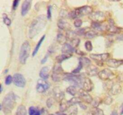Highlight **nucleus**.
<instances>
[{"mask_svg": "<svg viewBox=\"0 0 123 115\" xmlns=\"http://www.w3.org/2000/svg\"><path fill=\"white\" fill-rule=\"evenodd\" d=\"M47 19L44 15H40L32 20L28 31V37L30 39H32L44 28L47 24Z\"/></svg>", "mask_w": 123, "mask_h": 115, "instance_id": "obj_1", "label": "nucleus"}, {"mask_svg": "<svg viewBox=\"0 0 123 115\" xmlns=\"http://www.w3.org/2000/svg\"><path fill=\"white\" fill-rule=\"evenodd\" d=\"M16 95L13 92H10L4 97L1 105L2 106V111L5 115H10L11 114L16 105Z\"/></svg>", "mask_w": 123, "mask_h": 115, "instance_id": "obj_2", "label": "nucleus"}, {"mask_svg": "<svg viewBox=\"0 0 123 115\" xmlns=\"http://www.w3.org/2000/svg\"><path fill=\"white\" fill-rule=\"evenodd\" d=\"M31 51L30 44L28 41L23 42L20 47V52L19 55V60L21 64H24L26 63V60L29 57Z\"/></svg>", "mask_w": 123, "mask_h": 115, "instance_id": "obj_3", "label": "nucleus"}, {"mask_svg": "<svg viewBox=\"0 0 123 115\" xmlns=\"http://www.w3.org/2000/svg\"><path fill=\"white\" fill-rule=\"evenodd\" d=\"M84 78L81 75H76L73 73H67L64 76V80L68 82L75 87L80 88L82 87Z\"/></svg>", "mask_w": 123, "mask_h": 115, "instance_id": "obj_4", "label": "nucleus"}, {"mask_svg": "<svg viewBox=\"0 0 123 115\" xmlns=\"http://www.w3.org/2000/svg\"><path fill=\"white\" fill-rule=\"evenodd\" d=\"M104 88L108 91L110 95H117L121 93V87L119 82H115L114 81H107L104 85Z\"/></svg>", "mask_w": 123, "mask_h": 115, "instance_id": "obj_5", "label": "nucleus"}, {"mask_svg": "<svg viewBox=\"0 0 123 115\" xmlns=\"http://www.w3.org/2000/svg\"><path fill=\"white\" fill-rule=\"evenodd\" d=\"M110 54L109 53H103V54H91L90 55V57L91 59L95 61L97 65L99 66H103V62L108 61L109 58Z\"/></svg>", "mask_w": 123, "mask_h": 115, "instance_id": "obj_6", "label": "nucleus"}, {"mask_svg": "<svg viewBox=\"0 0 123 115\" xmlns=\"http://www.w3.org/2000/svg\"><path fill=\"white\" fill-rule=\"evenodd\" d=\"M98 76L101 80L104 81H112L115 78V74L109 69H105L101 70L98 73Z\"/></svg>", "mask_w": 123, "mask_h": 115, "instance_id": "obj_7", "label": "nucleus"}, {"mask_svg": "<svg viewBox=\"0 0 123 115\" xmlns=\"http://www.w3.org/2000/svg\"><path fill=\"white\" fill-rule=\"evenodd\" d=\"M13 83L16 87L19 88H24L26 85V80L22 74L16 73L13 76Z\"/></svg>", "mask_w": 123, "mask_h": 115, "instance_id": "obj_8", "label": "nucleus"}, {"mask_svg": "<svg viewBox=\"0 0 123 115\" xmlns=\"http://www.w3.org/2000/svg\"><path fill=\"white\" fill-rule=\"evenodd\" d=\"M90 18L92 20V21L102 23L105 21L106 15L102 11H97L92 12L90 15Z\"/></svg>", "mask_w": 123, "mask_h": 115, "instance_id": "obj_9", "label": "nucleus"}, {"mask_svg": "<svg viewBox=\"0 0 123 115\" xmlns=\"http://www.w3.org/2000/svg\"><path fill=\"white\" fill-rule=\"evenodd\" d=\"M49 86H50V85L47 81L42 79H40L37 81L36 90L38 93H43L49 89Z\"/></svg>", "mask_w": 123, "mask_h": 115, "instance_id": "obj_10", "label": "nucleus"}, {"mask_svg": "<svg viewBox=\"0 0 123 115\" xmlns=\"http://www.w3.org/2000/svg\"><path fill=\"white\" fill-rule=\"evenodd\" d=\"M79 97L81 99L82 102L85 103L91 104L92 102V97L91 95L88 93V92L86 91L84 89H80L79 91Z\"/></svg>", "mask_w": 123, "mask_h": 115, "instance_id": "obj_11", "label": "nucleus"}, {"mask_svg": "<svg viewBox=\"0 0 123 115\" xmlns=\"http://www.w3.org/2000/svg\"><path fill=\"white\" fill-rule=\"evenodd\" d=\"M53 94H54V99L57 102L61 103L63 99H64L65 94L63 91L58 87H54L53 89Z\"/></svg>", "mask_w": 123, "mask_h": 115, "instance_id": "obj_12", "label": "nucleus"}, {"mask_svg": "<svg viewBox=\"0 0 123 115\" xmlns=\"http://www.w3.org/2000/svg\"><path fill=\"white\" fill-rule=\"evenodd\" d=\"M123 64V60H117L109 58L106 62V65L111 68L117 69Z\"/></svg>", "mask_w": 123, "mask_h": 115, "instance_id": "obj_13", "label": "nucleus"}, {"mask_svg": "<svg viewBox=\"0 0 123 115\" xmlns=\"http://www.w3.org/2000/svg\"><path fill=\"white\" fill-rule=\"evenodd\" d=\"M82 87L84 90L87 92H90L93 89L94 84L92 83V81L88 78L84 77L83 79Z\"/></svg>", "mask_w": 123, "mask_h": 115, "instance_id": "obj_14", "label": "nucleus"}, {"mask_svg": "<svg viewBox=\"0 0 123 115\" xmlns=\"http://www.w3.org/2000/svg\"><path fill=\"white\" fill-rule=\"evenodd\" d=\"M108 23H109V25L106 26V29L109 32L112 33H118L120 32L121 29L115 26V22H114L113 19H109V20H108Z\"/></svg>", "mask_w": 123, "mask_h": 115, "instance_id": "obj_15", "label": "nucleus"}, {"mask_svg": "<svg viewBox=\"0 0 123 115\" xmlns=\"http://www.w3.org/2000/svg\"><path fill=\"white\" fill-rule=\"evenodd\" d=\"M31 3L32 1L30 0H25L23 2L21 7V15L22 16H25L28 13L30 10L31 9Z\"/></svg>", "mask_w": 123, "mask_h": 115, "instance_id": "obj_16", "label": "nucleus"}, {"mask_svg": "<svg viewBox=\"0 0 123 115\" xmlns=\"http://www.w3.org/2000/svg\"><path fill=\"white\" fill-rule=\"evenodd\" d=\"M86 74L90 76H94L98 75V73L100 72L98 70V68L92 64H91L88 67L86 68Z\"/></svg>", "mask_w": 123, "mask_h": 115, "instance_id": "obj_17", "label": "nucleus"}, {"mask_svg": "<svg viewBox=\"0 0 123 115\" xmlns=\"http://www.w3.org/2000/svg\"><path fill=\"white\" fill-rule=\"evenodd\" d=\"M57 26L60 29L68 31L71 30L70 25L64 19H60L57 23Z\"/></svg>", "mask_w": 123, "mask_h": 115, "instance_id": "obj_18", "label": "nucleus"}, {"mask_svg": "<svg viewBox=\"0 0 123 115\" xmlns=\"http://www.w3.org/2000/svg\"><path fill=\"white\" fill-rule=\"evenodd\" d=\"M76 49H74L73 47L70 44L66 43L64 45H62V47L61 48V52L63 54H72L73 52L75 51Z\"/></svg>", "mask_w": 123, "mask_h": 115, "instance_id": "obj_19", "label": "nucleus"}, {"mask_svg": "<svg viewBox=\"0 0 123 115\" xmlns=\"http://www.w3.org/2000/svg\"><path fill=\"white\" fill-rule=\"evenodd\" d=\"M49 68L48 66H44L42 68L39 73V76L42 79L46 80L49 78Z\"/></svg>", "mask_w": 123, "mask_h": 115, "instance_id": "obj_20", "label": "nucleus"}, {"mask_svg": "<svg viewBox=\"0 0 123 115\" xmlns=\"http://www.w3.org/2000/svg\"><path fill=\"white\" fill-rule=\"evenodd\" d=\"M71 57H72V54H61L58 55V56H56L55 60H56V62L57 63L59 64H61L62 62H64L66 60L68 59V58H70Z\"/></svg>", "mask_w": 123, "mask_h": 115, "instance_id": "obj_21", "label": "nucleus"}, {"mask_svg": "<svg viewBox=\"0 0 123 115\" xmlns=\"http://www.w3.org/2000/svg\"><path fill=\"white\" fill-rule=\"evenodd\" d=\"M82 102L79 97H74L72 98L70 100L67 101V104L69 107L73 106H75L76 104H79L80 103Z\"/></svg>", "mask_w": 123, "mask_h": 115, "instance_id": "obj_22", "label": "nucleus"}, {"mask_svg": "<svg viewBox=\"0 0 123 115\" xmlns=\"http://www.w3.org/2000/svg\"><path fill=\"white\" fill-rule=\"evenodd\" d=\"M67 73H55L52 72V79L54 82H59L61 81V79L64 78V76Z\"/></svg>", "mask_w": 123, "mask_h": 115, "instance_id": "obj_23", "label": "nucleus"}, {"mask_svg": "<svg viewBox=\"0 0 123 115\" xmlns=\"http://www.w3.org/2000/svg\"><path fill=\"white\" fill-rule=\"evenodd\" d=\"M45 37H46V36L44 35H43V37H42V38H40V39L38 41V43L37 44L36 47H35V48L34 49L33 52H32V57H34V56H36V55L37 54V52H38V50H39V49H40V46H41V45H42V42L44 41V38H45Z\"/></svg>", "mask_w": 123, "mask_h": 115, "instance_id": "obj_24", "label": "nucleus"}, {"mask_svg": "<svg viewBox=\"0 0 123 115\" xmlns=\"http://www.w3.org/2000/svg\"><path fill=\"white\" fill-rule=\"evenodd\" d=\"M14 115H27V111L25 106L24 105L18 106Z\"/></svg>", "mask_w": 123, "mask_h": 115, "instance_id": "obj_25", "label": "nucleus"}, {"mask_svg": "<svg viewBox=\"0 0 123 115\" xmlns=\"http://www.w3.org/2000/svg\"><path fill=\"white\" fill-rule=\"evenodd\" d=\"M56 40H57V42L59 44L64 45L65 44H66L67 38L64 35L61 34V33H58L57 35V37H56Z\"/></svg>", "mask_w": 123, "mask_h": 115, "instance_id": "obj_26", "label": "nucleus"}, {"mask_svg": "<svg viewBox=\"0 0 123 115\" xmlns=\"http://www.w3.org/2000/svg\"><path fill=\"white\" fill-rule=\"evenodd\" d=\"M79 62H80L82 63V64H83V66L85 67V68H87L89 66L91 65V60L89 59L87 57H82L80 58H79Z\"/></svg>", "mask_w": 123, "mask_h": 115, "instance_id": "obj_27", "label": "nucleus"}, {"mask_svg": "<svg viewBox=\"0 0 123 115\" xmlns=\"http://www.w3.org/2000/svg\"><path fill=\"white\" fill-rule=\"evenodd\" d=\"M29 115H41L42 112L36 107L34 106H31L28 109Z\"/></svg>", "mask_w": 123, "mask_h": 115, "instance_id": "obj_28", "label": "nucleus"}, {"mask_svg": "<svg viewBox=\"0 0 123 115\" xmlns=\"http://www.w3.org/2000/svg\"><path fill=\"white\" fill-rule=\"evenodd\" d=\"M91 27L94 30L98 31H103L104 30V27L100 23L95 22V21H92L91 23Z\"/></svg>", "mask_w": 123, "mask_h": 115, "instance_id": "obj_29", "label": "nucleus"}, {"mask_svg": "<svg viewBox=\"0 0 123 115\" xmlns=\"http://www.w3.org/2000/svg\"><path fill=\"white\" fill-rule=\"evenodd\" d=\"M101 103H102V100H101L100 98L98 97H95L94 99H93L91 105L94 108L96 109L98 107V106H99Z\"/></svg>", "mask_w": 123, "mask_h": 115, "instance_id": "obj_30", "label": "nucleus"}, {"mask_svg": "<svg viewBox=\"0 0 123 115\" xmlns=\"http://www.w3.org/2000/svg\"><path fill=\"white\" fill-rule=\"evenodd\" d=\"M66 91H67V93H68L70 95H72V96H74L77 93L76 88L73 85L67 87V88L66 89Z\"/></svg>", "mask_w": 123, "mask_h": 115, "instance_id": "obj_31", "label": "nucleus"}, {"mask_svg": "<svg viewBox=\"0 0 123 115\" xmlns=\"http://www.w3.org/2000/svg\"><path fill=\"white\" fill-rule=\"evenodd\" d=\"M97 32H95L94 31H87V32L85 33V37L86 39H91L96 37L97 36Z\"/></svg>", "mask_w": 123, "mask_h": 115, "instance_id": "obj_32", "label": "nucleus"}, {"mask_svg": "<svg viewBox=\"0 0 123 115\" xmlns=\"http://www.w3.org/2000/svg\"><path fill=\"white\" fill-rule=\"evenodd\" d=\"M76 36H77V34L76 33L75 31H71V30H70V31H68L67 32L66 37H67L68 39H71V41L73 40V39H74V38H76Z\"/></svg>", "mask_w": 123, "mask_h": 115, "instance_id": "obj_33", "label": "nucleus"}, {"mask_svg": "<svg viewBox=\"0 0 123 115\" xmlns=\"http://www.w3.org/2000/svg\"><path fill=\"white\" fill-rule=\"evenodd\" d=\"M78 109L76 106H70L68 109V115H78Z\"/></svg>", "mask_w": 123, "mask_h": 115, "instance_id": "obj_34", "label": "nucleus"}, {"mask_svg": "<svg viewBox=\"0 0 123 115\" xmlns=\"http://www.w3.org/2000/svg\"><path fill=\"white\" fill-rule=\"evenodd\" d=\"M2 18H3V21L7 26H9L11 25L12 23V21H11L10 19L8 17L7 15L6 14H2Z\"/></svg>", "mask_w": 123, "mask_h": 115, "instance_id": "obj_35", "label": "nucleus"}, {"mask_svg": "<svg viewBox=\"0 0 123 115\" xmlns=\"http://www.w3.org/2000/svg\"><path fill=\"white\" fill-rule=\"evenodd\" d=\"M88 27H84V28H80V29H77L76 31H75L76 33L77 34V35H85V33H86V29H87Z\"/></svg>", "mask_w": 123, "mask_h": 115, "instance_id": "obj_36", "label": "nucleus"}, {"mask_svg": "<svg viewBox=\"0 0 123 115\" xmlns=\"http://www.w3.org/2000/svg\"><path fill=\"white\" fill-rule=\"evenodd\" d=\"M79 43H80V39H79V38H74L73 40L71 41L70 44L72 45V46L75 49L76 48H77L79 46Z\"/></svg>", "mask_w": 123, "mask_h": 115, "instance_id": "obj_37", "label": "nucleus"}, {"mask_svg": "<svg viewBox=\"0 0 123 115\" xmlns=\"http://www.w3.org/2000/svg\"><path fill=\"white\" fill-rule=\"evenodd\" d=\"M68 105L67 103L61 102L60 105V112H64L68 109Z\"/></svg>", "mask_w": 123, "mask_h": 115, "instance_id": "obj_38", "label": "nucleus"}, {"mask_svg": "<svg viewBox=\"0 0 123 115\" xmlns=\"http://www.w3.org/2000/svg\"><path fill=\"white\" fill-rule=\"evenodd\" d=\"M85 49L86 50V51H91L92 50V44L90 41H86L85 43Z\"/></svg>", "mask_w": 123, "mask_h": 115, "instance_id": "obj_39", "label": "nucleus"}, {"mask_svg": "<svg viewBox=\"0 0 123 115\" xmlns=\"http://www.w3.org/2000/svg\"><path fill=\"white\" fill-rule=\"evenodd\" d=\"M82 68H83V64H82L81 62L79 61V64H78V66L74 70H73V71H72V73L73 74L78 73L80 72V71L82 70Z\"/></svg>", "mask_w": 123, "mask_h": 115, "instance_id": "obj_40", "label": "nucleus"}, {"mask_svg": "<svg viewBox=\"0 0 123 115\" xmlns=\"http://www.w3.org/2000/svg\"><path fill=\"white\" fill-rule=\"evenodd\" d=\"M13 82V78L11 75H8L6 76V79H5V84L7 85H9L12 84V82Z\"/></svg>", "mask_w": 123, "mask_h": 115, "instance_id": "obj_41", "label": "nucleus"}, {"mask_svg": "<svg viewBox=\"0 0 123 115\" xmlns=\"http://www.w3.org/2000/svg\"><path fill=\"white\" fill-rule=\"evenodd\" d=\"M112 101H113V99L111 96L106 97L105 99L103 100V103L106 105H110L111 104H112Z\"/></svg>", "mask_w": 123, "mask_h": 115, "instance_id": "obj_42", "label": "nucleus"}, {"mask_svg": "<svg viewBox=\"0 0 123 115\" xmlns=\"http://www.w3.org/2000/svg\"><path fill=\"white\" fill-rule=\"evenodd\" d=\"M54 100L55 99H54L53 98L50 97L46 100V106L48 108H50L53 106L54 103Z\"/></svg>", "mask_w": 123, "mask_h": 115, "instance_id": "obj_43", "label": "nucleus"}, {"mask_svg": "<svg viewBox=\"0 0 123 115\" xmlns=\"http://www.w3.org/2000/svg\"><path fill=\"white\" fill-rule=\"evenodd\" d=\"M82 25V20L80 19H76L74 21V25L76 27L79 28Z\"/></svg>", "mask_w": 123, "mask_h": 115, "instance_id": "obj_44", "label": "nucleus"}, {"mask_svg": "<svg viewBox=\"0 0 123 115\" xmlns=\"http://www.w3.org/2000/svg\"><path fill=\"white\" fill-rule=\"evenodd\" d=\"M52 6L49 5L48 7V9H47V19L48 20H50L52 17Z\"/></svg>", "mask_w": 123, "mask_h": 115, "instance_id": "obj_45", "label": "nucleus"}, {"mask_svg": "<svg viewBox=\"0 0 123 115\" xmlns=\"http://www.w3.org/2000/svg\"><path fill=\"white\" fill-rule=\"evenodd\" d=\"M94 112V115H104L103 111L102 109H95Z\"/></svg>", "mask_w": 123, "mask_h": 115, "instance_id": "obj_46", "label": "nucleus"}, {"mask_svg": "<svg viewBox=\"0 0 123 115\" xmlns=\"http://www.w3.org/2000/svg\"><path fill=\"white\" fill-rule=\"evenodd\" d=\"M49 55H50V54H49V52H48V53H47L45 55V56L43 57V59L41 60V64H44V63H45L46 62H47V60H48V57H49Z\"/></svg>", "mask_w": 123, "mask_h": 115, "instance_id": "obj_47", "label": "nucleus"}, {"mask_svg": "<svg viewBox=\"0 0 123 115\" xmlns=\"http://www.w3.org/2000/svg\"><path fill=\"white\" fill-rule=\"evenodd\" d=\"M19 0H14L13 1V10H15L18 7V5H19Z\"/></svg>", "mask_w": 123, "mask_h": 115, "instance_id": "obj_48", "label": "nucleus"}, {"mask_svg": "<svg viewBox=\"0 0 123 115\" xmlns=\"http://www.w3.org/2000/svg\"><path fill=\"white\" fill-rule=\"evenodd\" d=\"M75 52H76V54H78V55H80V56H85V55L86 54L85 52H84V51H82L81 50H79V49H76Z\"/></svg>", "mask_w": 123, "mask_h": 115, "instance_id": "obj_49", "label": "nucleus"}, {"mask_svg": "<svg viewBox=\"0 0 123 115\" xmlns=\"http://www.w3.org/2000/svg\"><path fill=\"white\" fill-rule=\"evenodd\" d=\"M60 15L61 16V17H64L68 15V14H67V13H66V10H61V11H60Z\"/></svg>", "mask_w": 123, "mask_h": 115, "instance_id": "obj_50", "label": "nucleus"}, {"mask_svg": "<svg viewBox=\"0 0 123 115\" xmlns=\"http://www.w3.org/2000/svg\"><path fill=\"white\" fill-rule=\"evenodd\" d=\"M79 106H80V107H81V108L82 109H84V110H86V109H87V106H86V105H85V104L83 103L82 102L80 103H79Z\"/></svg>", "mask_w": 123, "mask_h": 115, "instance_id": "obj_51", "label": "nucleus"}, {"mask_svg": "<svg viewBox=\"0 0 123 115\" xmlns=\"http://www.w3.org/2000/svg\"><path fill=\"white\" fill-rule=\"evenodd\" d=\"M117 39L118 41H123V35H120L117 37Z\"/></svg>", "mask_w": 123, "mask_h": 115, "instance_id": "obj_52", "label": "nucleus"}, {"mask_svg": "<svg viewBox=\"0 0 123 115\" xmlns=\"http://www.w3.org/2000/svg\"><path fill=\"white\" fill-rule=\"evenodd\" d=\"M86 115H94V110H90L86 113Z\"/></svg>", "mask_w": 123, "mask_h": 115, "instance_id": "obj_53", "label": "nucleus"}, {"mask_svg": "<svg viewBox=\"0 0 123 115\" xmlns=\"http://www.w3.org/2000/svg\"><path fill=\"white\" fill-rule=\"evenodd\" d=\"M111 115H118L117 112L116 110H114L112 111V112Z\"/></svg>", "mask_w": 123, "mask_h": 115, "instance_id": "obj_54", "label": "nucleus"}, {"mask_svg": "<svg viewBox=\"0 0 123 115\" xmlns=\"http://www.w3.org/2000/svg\"><path fill=\"white\" fill-rule=\"evenodd\" d=\"M56 115H66V114L64 113L63 112H56Z\"/></svg>", "mask_w": 123, "mask_h": 115, "instance_id": "obj_55", "label": "nucleus"}, {"mask_svg": "<svg viewBox=\"0 0 123 115\" xmlns=\"http://www.w3.org/2000/svg\"><path fill=\"white\" fill-rule=\"evenodd\" d=\"M120 115H123V103L121 106V113H120Z\"/></svg>", "mask_w": 123, "mask_h": 115, "instance_id": "obj_56", "label": "nucleus"}, {"mask_svg": "<svg viewBox=\"0 0 123 115\" xmlns=\"http://www.w3.org/2000/svg\"><path fill=\"white\" fill-rule=\"evenodd\" d=\"M0 88H1V90H0V93H2V89H3V87H2V84L1 85V87H0Z\"/></svg>", "mask_w": 123, "mask_h": 115, "instance_id": "obj_57", "label": "nucleus"}, {"mask_svg": "<svg viewBox=\"0 0 123 115\" xmlns=\"http://www.w3.org/2000/svg\"><path fill=\"white\" fill-rule=\"evenodd\" d=\"M7 72H8V69H6L4 70V73H7Z\"/></svg>", "mask_w": 123, "mask_h": 115, "instance_id": "obj_58", "label": "nucleus"}, {"mask_svg": "<svg viewBox=\"0 0 123 115\" xmlns=\"http://www.w3.org/2000/svg\"><path fill=\"white\" fill-rule=\"evenodd\" d=\"M49 115H55L54 114H49Z\"/></svg>", "mask_w": 123, "mask_h": 115, "instance_id": "obj_59", "label": "nucleus"}]
</instances>
